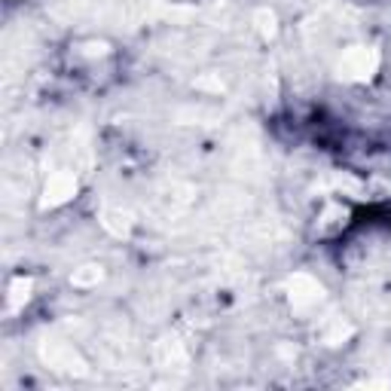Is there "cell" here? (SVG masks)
Listing matches in <instances>:
<instances>
[{
    "mask_svg": "<svg viewBox=\"0 0 391 391\" xmlns=\"http://www.w3.org/2000/svg\"><path fill=\"white\" fill-rule=\"evenodd\" d=\"M98 278H101V269H98V266H83V272L73 276V285H92Z\"/></svg>",
    "mask_w": 391,
    "mask_h": 391,
    "instance_id": "obj_4",
    "label": "cell"
},
{
    "mask_svg": "<svg viewBox=\"0 0 391 391\" xmlns=\"http://www.w3.org/2000/svg\"><path fill=\"white\" fill-rule=\"evenodd\" d=\"M373 68H376V52H367V49H352L343 58V71L348 77H370Z\"/></svg>",
    "mask_w": 391,
    "mask_h": 391,
    "instance_id": "obj_2",
    "label": "cell"
},
{
    "mask_svg": "<svg viewBox=\"0 0 391 391\" xmlns=\"http://www.w3.org/2000/svg\"><path fill=\"white\" fill-rule=\"evenodd\" d=\"M43 357L49 364H52L55 370H64V373H77V376H86L89 373V367H86V361L73 352L71 346H62V343H55V346H49L46 352H43Z\"/></svg>",
    "mask_w": 391,
    "mask_h": 391,
    "instance_id": "obj_1",
    "label": "cell"
},
{
    "mask_svg": "<svg viewBox=\"0 0 391 391\" xmlns=\"http://www.w3.org/2000/svg\"><path fill=\"white\" fill-rule=\"evenodd\" d=\"M73 178L71 174H55L52 180H49V187H46V196H52L49 202H64L68 196H73Z\"/></svg>",
    "mask_w": 391,
    "mask_h": 391,
    "instance_id": "obj_3",
    "label": "cell"
}]
</instances>
